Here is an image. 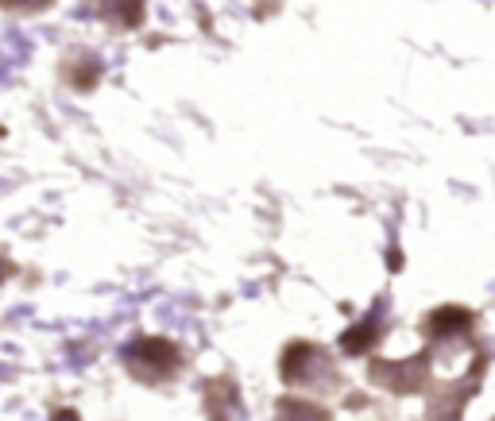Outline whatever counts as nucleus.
Masks as SVG:
<instances>
[{"label": "nucleus", "mask_w": 495, "mask_h": 421, "mask_svg": "<svg viewBox=\"0 0 495 421\" xmlns=\"http://www.w3.org/2000/svg\"><path fill=\"white\" fill-rule=\"evenodd\" d=\"M275 421H329L321 406L313 402H298V398H282L279 402V417Z\"/></svg>", "instance_id": "obj_5"}, {"label": "nucleus", "mask_w": 495, "mask_h": 421, "mask_svg": "<svg viewBox=\"0 0 495 421\" xmlns=\"http://www.w3.org/2000/svg\"><path fill=\"white\" fill-rule=\"evenodd\" d=\"M50 421H81L78 414H73V410H58V414L55 417H50Z\"/></svg>", "instance_id": "obj_9"}, {"label": "nucleus", "mask_w": 495, "mask_h": 421, "mask_svg": "<svg viewBox=\"0 0 495 421\" xmlns=\"http://www.w3.org/2000/svg\"><path fill=\"white\" fill-rule=\"evenodd\" d=\"M372 379L395 394H410L426 383V360H418V356H410V360H375Z\"/></svg>", "instance_id": "obj_3"}, {"label": "nucleus", "mask_w": 495, "mask_h": 421, "mask_svg": "<svg viewBox=\"0 0 495 421\" xmlns=\"http://www.w3.org/2000/svg\"><path fill=\"white\" fill-rule=\"evenodd\" d=\"M124 364L132 367V375H140V379H166L174 371L178 364H182V356H178V348L171 341H163V336H143V341H132V344H124Z\"/></svg>", "instance_id": "obj_1"}, {"label": "nucleus", "mask_w": 495, "mask_h": 421, "mask_svg": "<svg viewBox=\"0 0 495 421\" xmlns=\"http://www.w3.org/2000/svg\"><path fill=\"white\" fill-rule=\"evenodd\" d=\"M4 8H19V12H39V8H47L50 0H0Z\"/></svg>", "instance_id": "obj_8"}, {"label": "nucleus", "mask_w": 495, "mask_h": 421, "mask_svg": "<svg viewBox=\"0 0 495 421\" xmlns=\"http://www.w3.org/2000/svg\"><path fill=\"white\" fill-rule=\"evenodd\" d=\"M472 325V313L468 310H457V305H452V310H437L434 318H429V325H426V333H465Z\"/></svg>", "instance_id": "obj_4"}, {"label": "nucleus", "mask_w": 495, "mask_h": 421, "mask_svg": "<svg viewBox=\"0 0 495 421\" xmlns=\"http://www.w3.org/2000/svg\"><path fill=\"white\" fill-rule=\"evenodd\" d=\"M375 336H379V325H375V318H367L364 325H356V329H349V333L341 336V348L352 352V356H356V352H367Z\"/></svg>", "instance_id": "obj_6"}, {"label": "nucleus", "mask_w": 495, "mask_h": 421, "mask_svg": "<svg viewBox=\"0 0 495 421\" xmlns=\"http://www.w3.org/2000/svg\"><path fill=\"white\" fill-rule=\"evenodd\" d=\"M313 375H325L329 379L333 375V367L329 360L318 352V344H306V341H298V344H290L287 352H282V379L287 383H318Z\"/></svg>", "instance_id": "obj_2"}, {"label": "nucleus", "mask_w": 495, "mask_h": 421, "mask_svg": "<svg viewBox=\"0 0 495 421\" xmlns=\"http://www.w3.org/2000/svg\"><path fill=\"white\" fill-rule=\"evenodd\" d=\"M8 275V267H4V263H0V279H4Z\"/></svg>", "instance_id": "obj_10"}, {"label": "nucleus", "mask_w": 495, "mask_h": 421, "mask_svg": "<svg viewBox=\"0 0 495 421\" xmlns=\"http://www.w3.org/2000/svg\"><path fill=\"white\" fill-rule=\"evenodd\" d=\"M104 4H109L112 16H117L120 24H128V27H135L143 19V0H104Z\"/></svg>", "instance_id": "obj_7"}]
</instances>
